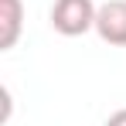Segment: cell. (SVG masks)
<instances>
[{
  "instance_id": "277c9868",
  "label": "cell",
  "mask_w": 126,
  "mask_h": 126,
  "mask_svg": "<svg viewBox=\"0 0 126 126\" xmlns=\"http://www.w3.org/2000/svg\"><path fill=\"white\" fill-rule=\"evenodd\" d=\"M106 126H126V109H116V112L106 119Z\"/></svg>"
},
{
  "instance_id": "3957f363",
  "label": "cell",
  "mask_w": 126,
  "mask_h": 126,
  "mask_svg": "<svg viewBox=\"0 0 126 126\" xmlns=\"http://www.w3.org/2000/svg\"><path fill=\"white\" fill-rule=\"evenodd\" d=\"M24 31V3L0 0V51H10Z\"/></svg>"
},
{
  "instance_id": "6da1fadb",
  "label": "cell",
  "mask_w": 126,
  "mask_h": 126,
  "mask_svg": "<svg viewBox=\"0 0 126 126\" xmlns=\"http://www.w3.org/2000/svg\"><path fill=\"white\" fill-rule=\"evenodd\" d=\"M95 0H55L51 7V27L65 38H79L85 31H95Z\"/></svg>"
},
{
  "instance_id": "7a4b0ae2",
  "label": "cell",
  "mask_w": 126,
  "mask_h": 126,
  "mask_svg": "<svg viewBox=\"0 0 126 126\" xmlns=\"http://www.w3.org/2000/svg\"><path fill=\"white\" fill-rule=\"evenodd\" d=\"M95 34L112 48H126V0H102L95 14Z\"/></svg>"
}]
</instances>
